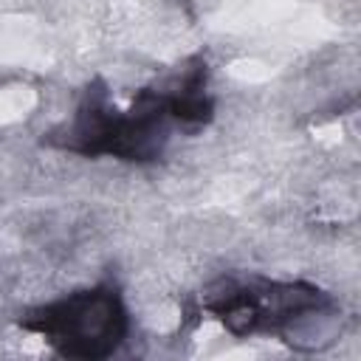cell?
Returning <instances> with one entry per match:
<instances>
[{"label":"cell","mask_w":361,"mask_h":361,"mask_svg":"<svg viewBox=\"0 0 361 361\" xmlns=\"http://www.w3.org/2000/svg\"><path fill=\"white\" fill-rule=\"evenodd\" d=\"M172 127H178V121L164 82L135 90L133 102L118 107L104 79H93L82 90L71 118L48 130L42 144L85 158L104 155L127 164H152L164 158Z\"/></svg>","instance_id":"6da1fadb"},{"label":"cell","mask_w":361,"mask_h":361,"mask_svg":"<svg viewBox=\"0 0 361 361\" xmlns=\"http://www.w3.org/2000/svg\"><path fill=\"white\" fill-rule=\"evenodd\" d=\"M203 310L231 336L276 333L293 350H322L336 338L330 327L336 302L310 282H276L265 276H220L203 293Z\"/></svg>","instance_id":"7a4b0ae2"},{"label":"cell","mask_w":361,"mask_h":361,"mask_svg":"<svg viewBox=\"0 0 361 361\" xmlns=\"http://www.w3.org/2000/svg\"><path fill=\"white\" fill-rule=\"evenodd\" d=\"M17 324L39 336L56 355L76 361L110 358L130 333V313L121 290L110 282L73 290L62 299L28 307Z\"/></svg>","instance_id":"3957f363"}]
</instances>
